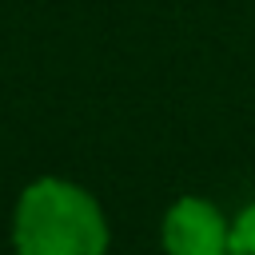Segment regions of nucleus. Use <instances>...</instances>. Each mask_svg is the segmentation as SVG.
I'll list each match as a JSON object with an SVG mask.
<instances>
[{
	"mask_svg": "<svg viewBox=\"0 0 255 255\" xmlns=\"http://www.w3.org/2000/svg\"><path fill=\"white\" fill-rule=\"evenodd\" d=\"M108 247L112 223L84 183L40 175L20 191L12 211L16 255H108Z\"/></svg>",
	"mask_w": 255,
	"mask_h": 255,
	"instance_id": "obj_1",
	"label": "nucleus"
},
{
	"mask_svg": "<svg viewBox=\"0 0 255 255\" xmlns=\"http://www.w3.org/2000/svg\"><path fill=\"white\" fill-rule=\"evenodd\" d=\"M163 255H227L231 219L203 195H179L159 219Z\"/></svg>",
	"mask_w": 255,
	"mask_h": 255,
	"instance_id": "obj_2",
	"label": "nucleus"
},
{
	"mask_svg": "<svg viewBox=\"0 0 255 255\" xmlns=\"http://www.w3.org/2000/svg\"><path fill=\"white\" fill-rule=\"evenodd\" d=\"M227 255H255V203L239 207V215L231 219V247Z\"/></svg>",
	"mask_w": 255,
	"mask_h": 255,
	"instance_id": "obj_3",
	"label": "nucleus"
}]
</instances>
